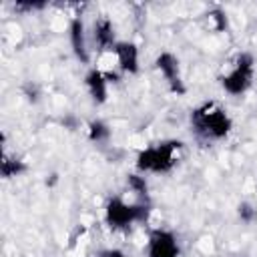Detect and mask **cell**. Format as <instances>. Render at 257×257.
Returning <instances> with one entry per match:
<instances>
[{
  "label": "cell",
  "mask_w": 257,
  "mask_h": 257,
  "mask_svg": "<svg viewBox=\"0 0 257 257\" xmlns=\"http://www.w3.org/2000/svg\"><path fill=\"white\" fill-rule=\"evenodd\" d=\"M155 66L163 74V78L167 80V84H169V88L173 92H177V94L185 92V84H183V78H181L179 58L173 52H161L157 56V60H155Z\"/></svg>",
  "instance_id": "8992f818"
},
{
  "label": "cell",
  "mask_w": 257,
  "mask_h": 257,
  "mask_svg": "<svg viewBox=\"0 0 257 257\" xmlns=\"http://www.w3.org/2000/svg\"><path fill=\"white\" fill-rule=\"evenodd\" d=\"M44 6H46L44 2H18V4H14V8H18V10H40Z\"/></svg>",
  "instance_id": "9a60e30c"
},
{
  "label": "cell",
  "mask_w": 257,
  "mask_h": 257,
  "mask_svg": "<svg viewBox=\"0 0 257 257\" xmlns=\"http://www.w3.org/2000/svg\"><path fill=\"white\" fill-rule=\"evenodd\" d=\"M181 147H183L181 141H167L153 145L139 153L137 169L141 173H169L177 165Z\"/></svg>",
  "instance_id": "7a4b0ae2"
},
{
  "label": "cell",
  "mask_w": 257,
  "mask_h": 257,
  "mask_svg": "<svg viewBox=\"0 0 257 257\" xmlns=\"http://www.w3.org/2000/svg\"><path fill=\"white\" fill-rule=\"evenodd\" d=\"M253 74H255V60H253V56L249 52H241L235 58L233 68L225 76H221V86L229 94H243L251 86Z\"/></svg>",
  "instance_id": "3957f363"
},
{
  "label": "cell",
  "mask_w": 257,
  "mask_h": 257,
  "mask_svg": "<svg viewBox=\"0 0 257 257\" xmlns=\"http://www.w3.org/2000/svg\"><path fill=\"white\" fill-rule=\"evenodd\" d=\"M114 54L118 60V68L126 74H137L139 72V48L135 42L120 40L114 44Z\"/></svg>",
  "instance_id": "52a82bcc"
},
{
  "label": "cell",
  "mask_w": 257,
  "mask_h": 257,
  "mask_svg": "<svg viewBox=\"0 0 257 257\" xmlns=\"http://www.w3.org/2000/svg\"><path fill=\"white\" fill-rule=\"evenodd\" d=\"M126 185H128V187H131L135 193H139V195H145V197H147L149 185H147V181H145V177H143V175L131 173V175L126 177Z\"/></svg>",
  "instance_id": "4fadbf2b"
},
{
  "label": "cell",
  "mask_w": 257,
  "mask_h": 257,
  "mask_svg": "<svg viewBox=\"0 0 257 257\" xmlns=\"http://www.w3.org/2000/svg\"><path fill=\"white\" fill-rule=\"evenodd\" d=\"M147 257H181L177 237L167 229H155L147 241Z\"/></svg>",
  "instance_id": "5b68a950"
},
{
  "label": "cell",
  "mask_w": 257,
  "mask_h": 257,
  "mask_svg": "<svg viewBox=\"0 0 257 257\" xmlns=\"http://www.w3.org/2000/svg\"><path fill=\"white\" fill-rule=\"evenodd\" d=\"M147 211L145 205H128L120 197H112L104 207V219L112 229H126L128 225L143 221Z\"/></svg>",
  "instance_id": "277c9868"
},
{
  "label": "cell",
  "mask_w": 257,
  "mask_h": 257,
  "mask_svg": "<svg viewBox=\"0 0 257 257\" xmlns=\"http://www.w3.org/2000/svg\"><path fill=\"white\" fill-rule=\"evenodd\" d=\"M84 84H86L88 94L92 96V100H94L96 104L106 102V98H108V80H106V74H104V72L92 68V70L84 76Z\"/></svg>",
  "instance_id": "ba28073f"
},
{
  "label": "cell",
  "mask_w": 257,
  "mask_h": 257,
  "mask_svg": "<svg viewBox=\"0 0 257 257\" xmlns=\"http://www.w3.org/2000/svg\"><path fill=\"white\" fill-rule=\"evenodd\" d=\"M237 215H239V219H241L243 223H253L255 217H257V211H255L253 205H249V203H241V205L237 207Z\"/></svg>",
  "instance_id": "5bb4252c"
},
{
  "label": "cell",
  "mask_w": 257,
  "mask_h": 257,
  "mask_svg": "<svg viewBox=\"0 0 257 257\" xmlns=\"http://www.w3.org/2000/svg\"><path fill=\"white\" fill-rule=\"evenodd\" d=\"M24 94H26V98L28 100H36L38 98V88H36V84H24Z\"/></svg>",
  "instance_id": "2e32d148"
},
{
  "label": "cell",
  "mask_w": 257,
  "mask_h": 257,
  "mask_svg": "<svg viewBox=\"0 0 257 257\" xmlns=\"http://www.w3.org/2000/svg\"><path fill=\"white\" fill-rule=\"evenodd\" d=\"M24 171H26L24 161H20V159H16V157H8V155L2 157V163H0V173H2V177L10 179V177H16V175H20V173H24Z\"/></svg>",
  "instance_id": "8fae6325"
},
{
  "label": "cell",
  "mask_w": 257,
  "mask_h": 257,
  "mask_svg": "<svg viewBox=\"0 0 257 257\" xmlns=\"http://www.w3.org/2000/svg\"><path fill=\"white\" fill-rule=\"evenodd\" d=\"M92 38L96 42L98 48H114L116 40H114V26L108 18H98L92 26Z\"/></svg>",
  "instance_id": "30bf717a"
},
{
  "label": "cell",
  "mask_w": 257,
  "mask_h": 257,
  "mask_svg": "<svg viewBox=\"0 0 257 257\" xmlns=\"http://www.w3.org/2000/svg\"><path fill=\"white\" fill-rule=\"evenodd\" d=\"M68 38H70V46L74 56L80 62H88V48H86V36H84V24L80 18H74L68 26Z\"/></svg>",
  "instance_id": "9c48e42d"
},
{
  "label": "cell",
  "mask_w": 257,
  "mask_h": 257,
  "mask_svg": "<svg viewBox=\"0 0 257 257\" xmlns=\"http://www.w3.org/2000/svg\"><path fill=\"white\" fill-rule=\"evenodd\" d=\"M191 126L205 141H221L229 135L233 122L217 102H205L191 112Z\"/></svg>",
  "instance_id": "6da1fadb"
},
{
  "label": "cell",
  "mask_w": 257,
  "mask_h": 257,
  "mask_svg": "<svg viewBox=\"0 0 257 257\" xmlns=\"http://www.w3.org/2000/svg\"><path fill=\"white\" fill-rule=\"evenodd\" d=\"M88 139L92 143H106L110 139V128L104 120H90L88 122Z\"/></svg>",
  "instance_id": "7c38bea8"
},
{
  "label": "cell",
  "mask_w": 257,
  "mask_h": 257,
  "mask_svg": "<svg viewBox=\"0 0 257 257\" xmlns=\"http://www.w3.org/2000/svg\"><path fill=\"white\" fill-rule=\"evenodd\" d=\"M96 257H124V253H122L120 249H108V251H102V253L96 255Z\"/></svg>",
  "instance_id": "e0dca14e"
}]
</instances>
